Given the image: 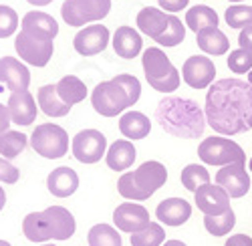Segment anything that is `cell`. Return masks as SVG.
<instances>
[{
    "label": "cell",
    "instance_id": "ee69618b",
    "mask_svg": "<svg viewBox=\"0 0 252 246\" xmlns=\"http://www.w3.org/2000/svg\"><path fill=\"white\" fill-rule=\"evenodd\" d=\"M4 204H6V192H4L2 186H0V210L4 208Z\"/></svg>",
    "mask_w": 252,
    "mask_h": 246
},
{
    "label": "cell",
    "instance_id": "ffe728a7",
    "mask_svg": "<svg viewBox=\"0 0 252 246\" xmlns=\"http://www.w3.org/2000/svg\"><path fill=\"white\" fill-rule=\"evenodd\" d=\"M192 216V204L184 198H165L158 204L156 218L165 226H182Z\"/></svg>",
    "mask_w": 252,
    "mask_h": 246
},
{
    "label": "cell",
    "instance_id": "ab89813d",
    "mask_svg": "<svg viewBox=\"0 0 252 246\" xmlns=\"http://www.w3.org/2000/svg\"><path fill=\"white\" fill-rule=\"evenodd\" d=\"M238 45H240V49H244L246 53H250V55H252V27H248V29H242V31H240Z\"/></svg>",
    "mask_w": 252,
    "mask_h": 246
},
{
    "label": "cell",
    "instance_id": "f546056e",
    "mask_svg": "<svg viewBox=\"0 0 252 246\" xmlns=\"http://www.w3.org/2000/svg\"><path fill=\"white\" fill-rule=\"evenodd\" d=\"M89 246H123L121 242V234L117 232V228H113L111 224H95L87 234Z\"/></svg>",
    "mask_w": 252,
    "mask_h": 246
},
{
    "label": "cell",
    "instance_id": "5bb4252c",
    "mask_svg": "<svg viewBox=\"0 0 252 246\" xmlns=\"http://www.w3.org/2000/svg\"><path fill=\"white\" fill-rule=\"evenodd\" d=\"M216 184L228 192L230 198H242L250 190V176L246 172V159L224 166L216 172Z\"/></svg>",
    "mask_w": 252,
    "mask_h": 246
},
{
    "label": "cell",
    "instance_id": "7c38bea8",
    "mask_svg": "<svg viewBox=\"0 0 252 246\" xmlns=\"http://www.w3.org/2000/svg\"><path fill=\"white\" fill-rule=\"evenodd\" d=\"M216 77V67L208 57L202 55H194L188 57L186 63L182 65V79L188 87L192 89H206L214 83Z\"/></svg>",
    "mask_w": 252,
    "mask_h": 246
},
{
    "label": "cell",
    "instance_id": "7bdbcfd3",
    "mask_svg": "<svg viewBox=\"0 0 252 246\" xmlns=\"http://www.w3.org/2000/svg\"><path fill=\"white\" fill-rule=\"evenodd\" d=\"M29 4H32V6H49L53 0H27Z\"/></svg>",
    "mask_w": 252,
    "mask_h": 246
},
{
    "label": "cell",
    "instance_id": "60d3db41",
    "mask_svg": "<svg viewBox=\"0 0 252 246\" xmlns=\"http://www.w3.org/2000/svg\"><path fill=\"white\" fill-rule=\"evenodd\" d=\"M224 246H252V238L248 234H234L226 240Z\"/></svg>",
    "mask_w": 252,
    "mask_h": 246
},
{
    "label": "cell",
    "instance_id": "603a6c76",
    "mask_svg": "<svg viewBox=\"0 0 252 246\" xmlns=\"http://www.w3.org/2000/svg\"><path fill=\"white\" fill-rule=\"evenodd\" d=\"M111 43H113L115 53L123 59H135L141 53V47H143L141 34L133 27H119L113 34Z\"/></svg>",
    "mask_w": 252,
    "mask_h": 246
},
{
    "label": "cell",
    "instance_id": "8992f818",
    "mask_svg": "<svg viewBox=\"0 0 252 246\" xmlns=\"http://www.w3.org/2000/svg\"><path fill=\"white\" fill-rule=\"evenodd\" d=\"M165 180H167L165 166L156 159H150L143 161L137 170L125 172L117 182V190L125 200L143 202L152 198L165 184Z\"/></svg>",
    "mask_w": 252,
    "mask_h": 246
},
{
    "label": "cell",
    "instance_id": "836d02e7",
    "mask_svg": "<svg viewBox=\"0 0 252 246\" xmlns=\"http://www.w3.org/2000/svg\"><path fill=\"white\" fill-rule=\"evenodd\" d=\"M224 18L230 29H248V27H252V6L234 4V6L226 8Z\"/></svg>",
    "mask_w": 252,
    "mask_h": 246
},
{
    "label": "cell",
    "instance_id": "1f68e13d",
    "mask_svg": "<svg viewBox=\"0 0 252 246\" xmlns=\"http://www.w3.org/2000/svg\"><path fill=\"white\" fill-rule=\"evenodd\" d=\"M236 224V214L230 208L228 212L220 214V216H206L204 218V228L212 234V236H226L230 234V230L234 228Z\"/></svg>",
    "mask_w": 252,
    "mask_h": 246
},
{
    "label": "cell",
    "instance_id": "44dd1931",
    "mask_svg": "<svg viewBox=\"0 0 252 246\" xmlns=\"http://www.w3.org/2000/svg\"><path fill=\"white\" fill-rule=\"evenodd\" d=\"M47 188L53 196L57 198H69L77 192L79 188V176L73 168L69 166H61L57 170H53L47 178Z\"/></svg>",
    "mask_w": 252,
    "mask_h": 246
},
{
    "label": "cell",
    "instance_id": "277c9868",
    "mask_svg": "<svg viewBox=\"0 0 252 246\" xmlns=\"http://www.w3.org/2000/svg\"><path fill=\"white\" fill-rule=\"evenodd\" d=\"M141 97V83L135 75L121 73L111 81H103L91 93L93 109L103 117H117Z\"/></svg>",
    "mask_w": 252,
    "mask_h": 246
},
{
    "label": "cell",
    "instance_id": "681fc988",
    "mask_svg": "<svg viewBox=\"0 0 252 246\" xmlns=\"http://www.w3.org/2000/svg\"><path fill=\"white\" fill-rule=\"evenodd\" d=\"M38 246H55V244H38Z\"/></svg>",
    "mask_w": 252,
    "mask_h": 246
},
{
    "label": "cell",
    "instance_id": "52a82bcc",
    "mask_svg": "<svg viewBox=\"0 0 252 246\" xmlns=\"http://www.w3.org/2000/svg\"><path fill=\"white\" fill-rule=\"evenodd\" d=\"M141 65H143L145 79H148L152 89H156L159 93H174L180 87L182 77H180L178 69L172 65L170 57L161 49H158V47L145 49L143 57H141Z\"/></svg>",
    "mask_w": 252,
    "mask_h": 246
},
{
    "label": "cell",
    "instance_id": "6da1fadb",
    "mask_svg": "<svg viewBox=\"0 0 252 246\" xmlns=\"http://www.w3.org/2000/svg\"><path fill=\"white\" fill-rule=\"evenodd\" d=\"M206 121L220 135L252 129V87L242 79H220L208 89Z\"/></svg>",
    "mask_w": 252,
    "mask_h": 246
},
{
    "label": "cell",
    "instance_id": "7a4b0ae2",
    "mask_svg": "<svg viewBox=\"0 0 252 246\" xmlns=\"http://www.w3.org/2000/svg\"><path fill=\"white\" fill-rule=\"evenodd\" d=\"M57 34L59 25L51 14L31 10L23 16V29L14 38V49L25 63L32 67H47L55 53Z\"/></svg>",
    "mask_w": 252,
    "mask_h": 246
},
{
    "label": "cell",
    "instance_id": "bcb514c9",
    "mask_svg": "<svg viewBox=\"0 0 252 246\" xmlns=\"http://www.w3.org/2000/svg\"><path fill=\"white\" fill-rule=\"evenodd\" d=\"M0 246H12L10 242H6V240H0Z\"/></svg>",
    "mask_w": 252,
    "mask_h": 246
},
{
    "label": "cell",
    "instance_id": "2e32d148",
    "mask_svg": "<svg viewBox=\"0 0 252 246\" xmlns=\"http://www.w3.org/2000/svg\"><path fill=\"white\" fill-rule=\"evenodd\" d=\"M194 200H196L198 210L204 212V216H220L230 210V196L218 184L216 186H212V184L202 186L194 194Z\"/></svg>",
    "mask_w": 252,
    "mask_h": 246
},
{
    "label": "cell",
    "instance_id": "f35d334b",
    "mask_svg": "<svg viewBox=\"0 0 252 246\" xmlns=\"http://www.w3.org/2000/svg\"><path fill=\"white\" fill-rule=\"evenodd\" d=\"M190 0H158L159 8H163V12H180L182 8H188Z\"/></svg>",
    "mask_w": 252,
    "mask_h": 246
},
{
    "label": "cell",
    "instance_id": "c3c4849f",
    "mask_svg": "<svg viewBox=\"0 0 252 246\" xmlns=\"http://www.w3.org/2000/svg\"><path fill=\"white\" fill-rule=\"evenodd\" d=\"M248 168H250V172H252V157H250V161H248Z\"/></svg>",
    "mask_w": 252,
    "mask_h": 246
},
{
    "label": "cell",
    "instance_id": "3957f363",
    "mask_svg": "<svg viewBox=\"0 0 252 246\" xmlns=\"http://www.w3.org/2000/svg\"><path fill=\"white\" fill-rule=\"evenodd\" d=\"M156 121L159 127L174 137L196 139L206 129V113L194 99L186 97H163L156 107Z\"/></svg>",
    "mask_w": 252,
    "mask_h": 246
},
{
    "label": "cell",
    "instance_id": "ac0fdd59",
    "mask_svg": "<svg viewBox=\"0 0 252 246\" xmlns=\"http://www.w3.org/2000/svg\"><path fill=\"white\" fill-rule=\"evenodd\" d=\"M170 20H172V14H167L159 8H141L137 12V18H135V25L137 29L148 34L150 38H154L156 43H159V40L165 36L167 29H170Z\"/></svg>",
    "mask_w": 252,
    "mask_h": 246
},
{
    "label": "cell",
    "instance_id": "7402d4cb",
    "mask_svg": "<svg viewBox=\"0 0 252 246\" xmlns=\"http://www.w3.org/2000/svg\"><path fill=\"white\" fill-rule=\"evenodd\" d=\"M137 157V150L133 148V143L129 139H117L107 148V154H105V161L107 166L115 172H123L129 170L133 166V161Z\"/></svg>",
    "mask_w": 252,
    "mask_h": 246
},
{
    "label": "cell",
    "instance_id": "b9f144b4",
    "mask_svg": "<svg viewBox=\"0 0 252 246\" xmlns=\"http://www.w3.org/2000/svg\"><path fill=\"white\" fill-rule=\"evenodd\" d=\"M10 115H8V109L0 103V133H4V131H8V125H10Z\"/></svg>",
    "mask_w": 252,
    "mask_h": 246
},
{
    "label": "cell",
    "instance_id": "d6a6232c",
    "mask_svg": "<svg viewBox=\"0 0 252 246\" xmlns=\"http://www.w3.org/2000/svg\"><path fill=\"white\" fill-rule=\"evenodd\" d=\"M165 242V232L161 224L150 222L148 228H143L137 234H131V246H161Z\"/></svg>",
    "mask_w": 252,
    "mask_h": 246
},
{
    "label": "cell",
    "instance_id": "7dc6e473",
    "mask_svg": "<svg viewBox=\"0 0 252 246\" xmlns=\"http://www.w3.org/2000/svg\"><path fill=\"white\" fill-rule=\"evenodd\" d=\"M248 85H250V87H252V71H250V73H248Z\"/></svg>",
    "mask_w": 252,
    "mask_h": 246
},
{
    "label": "cell",
    "instance_id": "8d00e7d4",
    "mask_svg": "<svg viewBox=\"0 0 252 246\" xmlns=\"http://www.w3.org/2000/svg\"><path fill=\"white\" fill-rule=\"evenodd\" d=\"M186 38V27L182 25V20L178 16L172 14V20H170V29H167L165 36L159 40L161 47H178L180 43H184Z\"/></svg>",
    "mask_w": 252,
    "mask_h": 246
},
{
    "label": "cell",
    "instance_id": "ba28073f",
    "mask_svg": "<svg viewBox=\"0 0 252 246\" xmlns=\"http://www.w3.org/2000/svg\"><path fill=\"white\" fill-rule=\"evenodd\" d=\"M32 150L47 159H59L69 152V135L57 123H40L31 135Z\"/></svg>",
    "mask_w": 252,
    "mask_h": 246
},
{
    "label": "cell",
    "instance_id": "d4e9b609",
    "mask_svg": "<svg viewBox=\"0 0 252 246\" xmlns=\"http://www.w3.org/2000/svg\"><path fill=\"white\" fill-rule=\"evenodd\" d=\"M196 43L206 55H212V57H222L230 49L228 36L218 27H208L196 32Z\"/></svg>",
    "mask_w": 252,
    "mask_h": 246
},
{
    "label": "cell",
    "instance_id": "e0dca14e",
    "mask_svg": "<svg viewBox=\"0 0 252 246\" xmlns=\"http://www.w3.org/2000/svg\"><path fill=\"white\" fill-rule=\"evenodd\" d=\"M0 83H4L10 89V93L27 91L31 85V71L18 59L2 57L0 59Z\"/></svg>",
    "mask_w": 252,
    "mask_h": 246
},
{
    "label": "cell",
    "instance_id": "83f0119b",
    "mask_svg": "<svg viewBox=\"0 0 252 246\" xmlns=\"http://www.w3.org/2000/svg\"><path fill=\"white\" fill-rule=\"evenodd\" d=\"M186 25H188V29H190V31L200 32L202 29H208V27H218V14H216L214 8L198 4L194 8H188V12H186Z\"/></svg>",
    "mask_w": 252,
    "mask_h": 246
},
{
    "label": "cell",
    "instance_id": "74e56055",
    "mask_svg": "<svg viewBox=\"0 0 252 246\" xmlns=\"http://www.w3.org/2000/svg\"><path fill=\"white\" fill-rule=\"evenodd\" d=\"M20 178L18 170L12 166V163L4 157H0V182H4V184H16Z\"/></svg>",
    "mask_w": 252,
    "mask_h": 246
},
{
    "label": "cell",
    "instance_id": "f907efd6",
    "mask_svg": "<svg viewBox=\"0 0 252 246\" xmlns=\"http://www.w3.org/2000/svg\"><path fill=\"white\" fill-rule=\"evenodd\" d=\"M230 2H242V0H230Z\"/></svg>",
    "mask_w": 252,
    "mask_h": 246
},
{
    "label": "cell",
    "instance_id": "4dcf8cb0",
    "mask_svg": "<svg viewBox=\"0 0 252 246\" xmlns=\"http://www.w3.org/2000/svg\"><path fill=\"white\" fill-rule=\"evenodd\" d=\"M182 186L186 190L190 192H198L202 186H206V184H210V172L204 168V166H198V163H190V166H186L182 170Z\"/></svg>",
    "mask_w": 252,
    "mask_h": 246
},
{
    "label": "cell",
    "instance_id": "e575fe53",
    "mask_svg": "<svg viewBox=\"0 0 252 246\" xmlns=\"http://www.w3.org/2000/svg\"><path fill=\"white\" fill-rule=\"evenodd\" d=\"M228 69L236 73V75H244V73H250L252 71V55L246 53L244 49H236L228 55Z\"/></svg>",
    "mask_w": 252,
    "mask_h": 246
},
{
    "label": "cell",
    "instance_id": "8fae6325",
    "mask_svg": "<svg viewBox=\"0 0 252 246\" xmlns=\"http://www.w3.org/2000/svg\"><path fill=\"white\" fill-rule=\"evenodd\" d=\"M71 150L81 163H97L107 154V137L99 129H83L73 137Z\"/></svg>",
    "mask_w": 252,
    "mask_h": 246
},
{
    "label": "cell",
    "instance_id": "4316f807",
    "mask_svg": "<svg viewBox=\"0 0 252 246\" xmlns=\"http://www.w3.org/2000/svg\"><path fill=\"white\" fill-rule=\"evenodd\" d=\"M57 93L59 97L65 101L69 107L81 103V101H85L87 97V85L83 83V81L75 75H65L59 83H57Z\"/></svg>",
    "mask_w": 252,
    "mask_h": 246
},
{
    "label": "cell",
    "instance_id": "484cf974",
    "mask_svg": "<svg viewBox=\"0 0 252 246\" xmlns=\"http://www.w3.org/2000/svg\"><path fill=\"white\" fill-rule=\"evenodd\" d=\"M36 101L40 105V111L49 117H65L71 111V107L59 97L57 85H43L36 93Z\"/></svg>",
    "mask_w": 252,
    "mask_h": 246
},
{
    "label": "cell",
    "instance_id": "30bf717a",
    "mask_svg": "<svg viewBox=\"0 0 252 246\" xmlns=\"http://www.w3.org/2000/svg\"><path fill=\"white\" fill-rule=\"evenodd\" d=\"M198 155L204 163L208 166H230V163H236L246 159L244 150L238 146L236 141L228 139V137H206L200 146H198Z\"/></svg>",
    "mask_w": 252,
    "mask_h": 246
},
{
    "label": "cell",
    "instance_id": "f1b7e54d",
    "mask_svg": "<svg viewBox=\"0 0 252 246\" xmlns=\"http://www.w3.org/2000/svg\"><path fill=\"white\" fill-rule=\"evenodd\" d=\"M29 146L27 135L20 133V131H4L0 133V157L4 159H14L23 154Z\"/></svg>",
    "mask_w": 252,
    "mask_h": 246
},
{
    "label": "cell",
    "instance_id": "d6986e66",
    "mask_svg": "<svg viewBox=\"0 0 252 246\" xmlns=\"http://www.w3.org/2000/svg\"><path fill=\"white\" fill-rule=\"evenodd\" d=\"M6 109H8V115H10V121L16 123V125H23V127L31 125L32 121H36V115H38L36 101H34V97L29 89L10 93Z\"/></svg>",
    "mask_w": 252,
    "mask_h": 246
},
{
    "label": "cell",
    "instance_id": "cb8c5ba5",
    "mask_svg": "<svg viewBox=\"0 0 252 246\" xmlns=\"http://www.w3.org/2000/svg\"><path fill=\"white\" fill-rule=\"evenodd\" d=\"M119 131L129 141L143 139V137H148L150 131H152V121L141 111H127V113H123L121 119H119Z\"/></svg>",
    "mask_w": 252,
    "mask_h": 246
},
{
    "label": "cell",
    "instance_id": "f6af8a7d",
    "mask_svg": "<svg viewBox=\"0 0 252 246\" xmlns=\"http://www.w3.org/2000/svg\"><path fill=\"white\" fill-rule=\"evenodd\" d=\"M161 246H186L182 240H165Z\"/></svg>",
    "mask_w": 252,
    "mask_h": 246
},
{
    "label": "cell",
    "instance_id": "d590c367",
    "mask_svg": "<svg viewBox=\"0 0 252 246\" xmlns=\"http://www.w3.org/2000/svg\"><path fill=\"white\" fill-rule=\"evenodd\" d=\"M18 29V14L14 8L0 4V38H8Z\"/></svg>",
    "mask_w": 252,
    "mask_h": 246
},
{
    "label": "cell",
    "instance_id": "9a60e30c",
    "mask_svg": "<svg viewBox=\"0 0 252 246\" xmlns=\"http://www.w3.org/2000/svg\"><path fill=\"white\" fill-rule=\"evenodd\" d=\"M107 45H109V31L103 25H89L81 29L73 38L75 51L83 57H93L97 53H103L107 49Z\"/></svg>",
    "mask_w": 252,
    "mask_h": 246
},
{
    "label": "cell",
    "instance_id": "5b68a950",
    "mask_svg": "<svg viewBox=\"0 0 252 246\" xmlns=\"http://www.w3.org/2000/svg\"><path fill=\"white\" fill-rule=\"evenodd\" d=\"M77 230L75 216L65 206H49L43 212H31L23 220V232L31 242L69 240Z\"/></svg>",
    "mask_w": 252,
    "mask_h": 246
},
{
    "label": "cell",
    "instance_id": "9c48e42d",
    "mask_svg": "<svg viewBox=\"0 0 252 246\" xmlns=\"http://www.w3.org/2000/svg\"><path fill=\"white\" fill-rule=\"evenodd\" d=\"M111 10V0H65L61 16L69 27H85L103 20Z\"/></svg>",
    "mask_w": 252,
    "mask_h": 246
},
{
    "label": "cell",
    "instance_id": "4fadbf2b",
    "mask_svg": "<svg viewBox=\"0 0 252 246\" xmlns=\"http://www.w3.org/2000/svg\"><path fill=\"white\" fill-rule=\"evenodd\" d=\"M150 212L145 206L135 202H123L113 212V224L115 228L127 234H137L143 228L150 226Z\"/></svg>",
    "mask_w": 252,
    "mask_h": 246
}]
</instances>
